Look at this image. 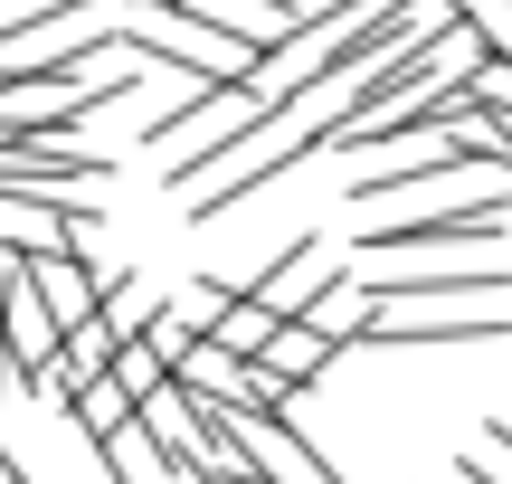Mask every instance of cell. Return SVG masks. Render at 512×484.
Wrapping results in <instances>:
<instances>
[{"instance_id":"1","label":"cell","mask_w":512,"mask_h":484,"mask_svg":"<svg viewBox=\"0 0 512 484\" xmlns=\"http://www.w3.org/2000/svg\"><path fill=\"white\" fill-rule=\"evenodd\" d=\"M503 200H512V181L465 190V200L418 209V219H380V228L351 238V257L361 266H437V257H456V247H503Z\"/></svg>"},{"instance_id":"8","label":"cell","mask_w":512,"mask_h":484,"mask_svg":"<svg viewBox=\"0 0 512 484\" xmlns=\"http://www.w3.org/2000/svg\"><path fill=\"white\" fill-rule=\"evenodd\" d=\"M95 466H105L114 484H152V475H162V456H152L143 418H133V428H114V437H95Z\"/></svg>"},{"instance_id":"2","label":"cell","mask_w":512,"mask_h":484,"mask_svg":"<svg viewBox=\"0 0 512 484\" xmlns=\"http://www.w3.org/2000/svg\"><path fill=\"white\" fill-rule=\"evenodd\" d=\"M503 342V314H418V304H380L351 352H484Z\"/></svg>"},{"instance_id":"3","label":"cell","mask_w":512,"mask_h":484,"mask_svg":"<svg viewBox=\"0 0 512 484\" xmlns=\"http://www.w3.org/2000/svg\"><path fill=\"white\" fill-rule=\"evenodd\" d=\"M247 295H256V304H266V314H275V323H304V304H313V295H323V238H294V247H285V257H275V266H266V276H256V285H247Z\"/></svg>"},{"instance_id":"5","label":"cell","mask_w":512,"mask_h":484,"mask_svg":"<svg viewBox=\"0 0 512 484\" xmlns=\"http://www.w3.org/2000/svg\"><path fill=\"white\" fill-rule=\"evenodd\" d=\"M76 200H0V257H57Z\"/></svg>"},{"instance_id":"10","label":"cell","mask_w":512,"mask_h":484,"mask_svg":"<svg viewBox=\"0 0 512 484\" xmlns=\"http://www.w3.org/2000/svg\"><path fill=\"white\" fill-rule=\"evenodd\" d=\"M446 10H456L465 29H475L484 48H494V57H512V0H446Z\"/></svg>"},{"instance_id":"7","label":"cell","mask_w":512,"mask_h":484,"mask_svg":"<svg viewBox=\"0 0 512 484\" xmlns=\"http://www.w3.org/2000/svg\"><path fill=\"white\" fill-rule=\"evenodd\" d=\"M275 333H285V323H275V314H266L256 295H238V304H228V323H219L209 342H219L228 361H266V342H275Z\"/></svg>"},{"instance_id":"4","label":"cell","mask_w":512,"mask_h":484,"mask_svg":"<svg viewBox=\"0 0 512 484\" xmlns=\"http://www.w3.org/2000/svg\"><path fill=\"white\" fill-rule=\"evenodd\" d=\"M456 171H465V152H446V143H418L408 162H389V171H361V190H351V200H361V209H380V200H418V190L456 181Z\"/></svg>"},{"instance_id":"9","label":"cell","mask_w":512,"mask_h":484,"mask_svg":"<svg viewBox=\"0 0 512 484\" xmlns=\"http://www.w3.org/2000/svg\"><path fill=\"white\" fill-rule=\"evenodd\" d=\"M114 380H124V390L133 399H152V390H171V352H162V342H124V352H114Z\"/></svg>"},{"instance_id":"6","label":"cell","mask_w":512,"mask_h":484,"mask_svg":"<svg viewBox=\"0 0 512 484\" xmlns=\"http://www.w3.org/2000/svg\"><path fill=\"white\" fill-rule=\"evenodd\" d=\"M332 361H342V352H332V342H323V333H313V323H285V333H275V342H266V361H256V371H266V380H275V390H285V399H294V390H313V380H323V371H332Z\"/></svg>"},{"instance_id":"11","label":"cell","mask_w":512,"mask_h":484,"mask_svg":"<svg viewBox=\"0 0 512 484\" xmlns=\"http://www.w3.org/2000/svg\"><path fill=\"white\" fill-rule=\"evenodd\" d=\"M456 484H512V475H503V466H494V456H484V447H475V456H456Z\"/></svg>"},{"instance_id":"12","label":"cell","mask_w":512,"mask_h":484,"mask_svg":"<svg viewBox=\"0 0 512 484\" xmlns=\"http://www.w3.org/2000/svg\"><path fill=\"white\" fill-rule=\"evenodd\" d=\"M484 437H494V466H512V428H503V418H494V428H484Z\"/></svg>"}]
</instances>
